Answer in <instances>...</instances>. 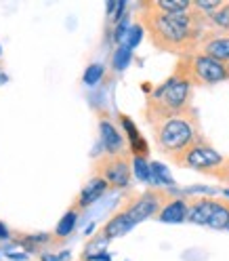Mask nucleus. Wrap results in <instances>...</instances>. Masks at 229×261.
<instances>
[{
  "label": "nucleus",
  "mask_w": 229,
  "mask_h": 261,
  "mask_svg": "<svg viewBox=\"0 0 229 261\" xmlns=\"http://www.w3.org/2000/svg\"><path fill=\"white\" fill-rule=\"evenodd\" d=\"M139 23L158 51L187 57L198 53L210 17L195 7L185 13H166L160 11L154 0H143L139 3Z\"/></svg>",
  "instance_id": "1"
},
{
  "label": "nucleus",
  "mask_w": 229,
  "mask_h": 261,
  "mask_svg": "<svg viewBox=\"0 0 229 261\" xmlns=\"http://www.w3.org/2000/svg\"><path fill=\"white\" fill-rule=\"evenodd\" d=\"M152 128H154V139H156L158 150L177 167L181 165V160L185 158V154L193 145L204 141L202 128H200V118L193 108L177 114V116L160 122Z\"/></svg>",
  "instance_id": "2"
},
{
  "label": "nucleus",
  "mask_w": 229,
  "mask_h": 261,
  "mask_svg": "<svg viewBox=\"0 0 229 261\" xmlns=\"http://www.w3.org/2000/svg\"><path fill=\"white\" fill-rule=\"evenodd\" d=\"M191 89H193V85L189 83V78L179 68H175L173 74L164 83L147 95L145 108H143L145 122L150 126H156L160 122L177 116V114L189 110L191 108Z\"/></svg>",
  "instance_id": "3"
},
{
  "label": "nucleus",
  "mask_w": 229,
  "mask_h": 261,
  "mask_svg": "<svg viewBox=\"0 0 229 261\" xmlns=\"http://www.w3.org/2000/svg\"><path fill=\"white\" fill-rule=\"evenodd\" d=\"M179 167L193 169L202 175L217 179L221 184H229V156L217 152L206 139L200 141L198 145H193V148L185 154V158L181 160Z\"/></svg>",
  "instance_id": "4"
},
{
  "label": "nucleus",
  "mask_w": 229,
  "mask_h": 261,
  "mask_svg": "<svg viewBox=\"0 0 229 261\" xmlns=\"http://www.w3.org/2000/svg\"><path fill=\"white\" fill-rule=\"evenodd\" d=\"M170 194L164 192V190H147L139 196H133V198H128L124 204H122V213L133 221V225L145 221V219H152L162 213V208H164L168 202H170Z\"/></svg>",
  "instance_id": "5"
},
{
  "label": "nucleus",
  "mask_w": 229,
  "mask_h": 261,
  "mask_svg": "<svg viewBox=\"0 0 229 261\" xmlns=\"http://www.w3.org/2000/svg\"><path fill=\"white\" fill-rule=\"evenodd\" d=\"M185 68L189 74L191 85H217L223 83L227 78V63H221L217 59H212L208 55L195 53V55H187L183 57Z\"/></svg>",
  "instance_id": "6"
},
{
  "label": "nucleus",
  "mask_w": 229,
  "mask_h": 261,
  "mask_svg": "<svg viewBox=\"0 0 229 261\" xmlns=\"http://www.w3.org/2000/svg\"><path fill=\"white\" fill-rule=\"evenodd\" d=\"M130 154H118V156H101L95 162V177H101L107 181L109 190H124L130 184Z\"/></svg>",
  "instance_id": "7"
},
{
  "label": "nucleus",
  "mask_w": 229,
  "mask_h": 261,
  "mask_svg": "<svg viewBox=\"0 0 229 261\" xmlns=\"http://www.w3.org/2000/svg\"><path fill=\"white\" fill-rule=\"evenodd\" d=\"M198 53L208 55L212 59H217L221 63H229V34L225 32H206L200 40V48Z\"/></svg>",
  "instance_id": "8"
},
{
  "label": "nucleus",
  "mask_w": 229,
  "mask_h": 261,
  "mask_svg": "<svg viewBox=\"0 0 229 261\" xmlns=\"http://www.w3.org/2000/svg\"><path fill=\"white\" fill-rule=\"evenodd\" d=\"M187 204H189L187 221L198 223V225H208L212 213H215L217 198H193V200H189Z\"/></svg>",
  "instance_id": "9"
},
{
  "label": "nucleus",
  "mask_w": 229,
  "mask_h": 261,
  "mask_svg": "<svg viewBox=\"0 0 229 261\" xmlns=\"http://www.w3.org/2000/svg\"><path fill=\"white\" fill-rule=\"evenodd\" d=\"M107 190H109V186H107L105 179H101V177H93L91 181L82 188V192H80V196H78V200L74 202V206H76L78 211H82V208H87V206H91L93 202L99 200Z\"/></svg>",
  "instance_id": "10"
},
{
  "label": "nucleus",
  "mask_w": 229,
  "mask_h": 261,
  "mask_svg": "<svg viewBox=\"0 0 229 261\" xmlns=\"http://www.w3.org/2000/svg\"><path fill=\"white\" fill-rule=\"evenodd\" d=\"M99 130H101V141H103V148H105V154L109 156H118V154H124V139L122 135L118 133V128L113 126L109 120H101L99 122Z\"/></svg>",
  "instance_id": "11"
},
{
  "label": "nucleus",
  "mask_w": 229,
  "mask_h": 261,
  "mask_svg": "<svg viewBox=\"0 0 229 261\" xmlns=\"http://www.w3.org/2000/svg\"><path fill=\"white\" fill-rule=\"evenodd\" d=\"M120 122L124 126V133L128 137V143H130V152H133V158H145L147 156V141L143 139V135L137 130L135 122L130 120L128 116H124V114H120Z\"/></svg>",
  "instance_id": "12"
},
{
  "label": "nucleus",
  "mask_w": 229,
  "mask_h": 261,
  "mask_svg": "<svg viewBox=\"0 0 229 261\" xmlns=\"http://www.w3.org/2000/svg\"><path fill=\"white\" fill-rule=\"evenodd\" d=\"M187 211H189L187 200L173 198L164 208H162V213L158 215V219L164 221V223H181V221L187 219Z\"/></svg>",
  "instance_id": "13"
},
{
  "label": "nucleus",
  "mask_w": 229,
  "mask_h": 261,
  "mask_svg": "<svg viewBox=\"0 0 229 261\" xmlns=\"http://www.w3.org/2000/svg\"><path fill=\"white\" fill-rule=\"evenodd\" d=\"M133 221H130L122 211H118L116 215H113L105 225H103V230H101V234L107 238V240H111V238H118V236H124V234H128L130 230H133Z\"/></svg>",
  "instance_id": "14"
},
{
  "label": "nucleus",
  "mask_w": 229,
  "mask_h": 261,
  "mask_svg": "<svg viewBox=\"0 0 229 261\" xmlns=\"http://www.w3.org/2000/svg\"><path fill=\"white\" fill-rule=\"evenodd\" d=\"M107 238L103 234L99 236H95L93 240L87 242V247H84V253H82V261H95V259H99L105 255V249H107Z\"/></svg>",
  "instance_id": "15"
},
{
  "label": "nucleus",
  "mask_w": 229,
  "mask_h": 261,
  "mask_svg": "<svg viewBox=\"0 0 229 261\" xmlns=\"http://www.w3.org/2000/svg\"><path fill=\"white\" fill-rule=\"evenodd\" d=\"M227 225H229V200H217L208 227H212V230H227Z\"/></svg>",
  "instance_id": "16"
},
{
  "label": "nucleus",
  "mask_w": 229,
  "mask_h": 261,
  "mask_svg": "<svg viewBox=\"0 0 229 261\" xmlns=\"http://www.w3.org/2000/svg\"><path fill=\"white\" fill-rule=\"evenodd\" d=\"M150 184H154V186H175V179L170 177V173L164 165L152 162L150 165Z\"/></svg>",
  "instance_id": "17"
},
{
  "label": "nucleus",
  "mask_w": 229,
  "mask_h": 261,
  "mask_svg": "<svg viewBox=\"0 0 229 261\" xmlns=\"http://www.w3.org/2000/svg\"><path fill=\"white\" fill-rule=\"evenodd\" d=\"M76 223H78V208L76 206H72L68 213H65L63 217H61V221L57 223V236L59 238H68L72 232H74V227H76Z\"/></svg>",
  "instance_id": "18"
},
{
  "label": "nucleus",
  "mask_w": 229,
  "mask_h": 261,
  "mask_svg": "<svg viewBox=\"0 0 229 261\" xmlns=\"http://www.w3.org/2000/svg\"><path fill=\"white\" fill-rule=\"evenodd\" d=\"M210 23L215 25L219 32L229 34V0H223V5L210 15Z\"/></svg>",
  "instance_id": "19"
},
{
  "label": "nucleus",
  "mask_w": 229,
  "mask_h": 261,
  "mask_svg": "<svg viewBox=\"0 0 229 261\" xmlns=\"http://www.w3.org/2000/svg\"><path fill=\"white\" fill-rule=\"evenodd\" d=\"M160 11L166 13H185L193 7V0H154Z\"/></svg>",
  "instance_id": "20"
},
{
  "label": "nucleus",
  "mask_w": 229,
  "mask_h": 261,
  "mask_svg": "<svg viewBox=\"0 0 229 261\" xmlns=\"http://www.w3.org/2000/svg\"><path fill=\"white\" fill-rule=\"evenodd\" d=\"M130 55H133V48H128L126 44H120L118 51L113 53V68H116L118 72L124 70L126 65L130 63Z\"/></svg>",
  "instance_id": "21"
},
{
  "label": "nucleus",
  "mask_w": 229,
  "mask_h": 261,
  "mask_svg": "<svg viewBox=\"0 0 229 261\" xmlns=\"http://www.w3.org/2000/svg\"><path fill=\"white\" fill-rule=\"evenodd\" d=\"M103 74H105V70H103V65H101V63H93V65H89L87 72H84V85L95 87V85L103 78Z\"/></svg>",
  "instance_id": "22"
},
{
  "label": "nucleus",
  "mask_w": 229,
  "mask_h": 261,
  "mask_svg": "<svg viewBox=\"0 0 229 261\" xmlns=\"http://www.w3.org/2000/svg\"><path fill=\"white\" fill-rule=\"evenodd\" d=\"M133 171L139 181L150 184V165L145 162V158H133Z\"/></svg>",
  "instance_id": "23"
},
{
  "label": "nucleus",
  "mask_w": 229,
  "mask_h": 261,
  "mask_svg": "<svg viewBox=\"0 0 229 261\" xmlns=\"http://www.w3.org/2000/svg\"><path fill=\"white\" fill-rule=\"evenodd\" d=\"M143 32H145V30H143V25H141L139 21H137L135 25H130V28H128V34H126V42H124V44H126L128 48H135V46L141 42V38H143Z\"/></svg>",
  "instance_id": "24"
},
{
  "label": "nucleus",
  "mask_w": 229,
  "mask_h": 261,
  "mask_svg": "<svg viewBox=\"0 0 229 261\" xmlns=\"http://www.w3.org/2000/svg\"><path fill=\"white\" fill-rule=\"evenodd\" d=\"M124 9H126V3H107V15H109V21H118V23H120Z\"/></svg>",
  "instance_id": "25"
},
{
  "label": "nucleus",
  "mask_w": 229,
  "mask_h": 261,
  "mask_svg": "<svg viewBox=\"0 0 229 261\" xmlns=\"http://www.w3.org/2000/svg\"><path fill=\"white\" fill-rule=\"evenodd\" d=\"M9 238V230H7V225L5 223H0V240H7Z\"/></svg>",
  "instance_id": "26"
},
{
  "label": "nucleus",
  "mask_w": 229,
  "mask_h": 261,
  "mask_svg": "<svg viewBox=\"0 0 229 261\" xmlns=\"http://www.w3.org/2000/svg\"><path fill=\"white\" fill-rule=\"evenodd\" d=\"M5 83H7V76H5L3 72H0V85H5Z\"/></svg>",
  "instance_id": "27"
},
{
  "label": "nucleus",
  "mask_w": 229,
  "mask_h": 261,
  "mask_svg": "<svg viewBox=\"0 0 229 261\" xmlns=\"http://www.w3.org/2000/svg\"><path fill=\"white\" fill-rule=\"evenodd\" d=\"M225 196H229V190H225Z\"/></svg>",
  "instance_id": "28"
},
{
  "label": "nucleus",
  "mask_w": 229,
  "mask_h": 261,
  "mask_svg": "<svg viewBox=\"0 0 229 261\" xmlns=\"http://www.w3.org/2000/svg\"><path fill=\"white\" fill-rule=\"evenodd\" d=\"M0 53H3V48H0Z\"/></svg>",
  "instance_id": "29"
},
{
  "label": "nucleus",
  "mask_w": 229,
  "mask_h": 261,
  "mask_svg": "<svg viewBox=\"0 0 229 261\" xmlns=\"http://www.w3.org/2000/svg\"><path fill=\"white\" fill-rule=\"evenodd\" d=\"M227 230H229V225H227Z\"/></svg>",
  "instance_id": "30"
}]
</instances>
